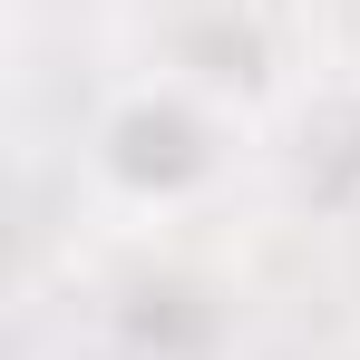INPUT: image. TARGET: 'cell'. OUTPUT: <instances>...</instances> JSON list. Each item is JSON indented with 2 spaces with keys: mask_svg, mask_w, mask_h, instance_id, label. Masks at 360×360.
Wrapping results in <instances>:
<instances>
[{
  "mask_svg": "<svg viewBox=\"0 0 360 360\" xmlns=\"http://www.w3.org/2000/svg\"><path fill=\"white\" fill-rule=\"evenodd\" d=\"M224 127L205 117V98L185 88V78H156V88H136L127 108H108V127H98V176L117 185L136 214H176V205H195L205 185L224 176V146H214Z\"/></svg>",
  "mask_w": 360,
  "mask_h": 360,
  "instance_id": "obj_1",
  "label": "cell"
}]
</instances>
